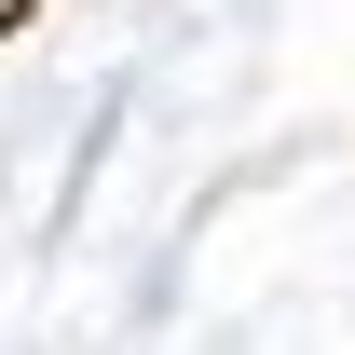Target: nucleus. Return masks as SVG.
I'll return each instance as SVG.
<instances>
[]
</instances>
